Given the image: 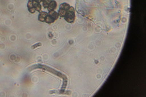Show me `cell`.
<instances>
[{
  "mask_svg": "<svg viewBox=\"0 0 146 97\" xmlns=\"http://www.w3.org/2000/svg\"><path fill=\"white\" fill-rule=\"evenodd\" d=\"M44 0H29L27 4V7L29 11L31 13H33L36 11L41 12L42 6L40 3Z\"/></svg>",
  "mask_w": 146,
  "mask_h": 97,
  "instance_id": "obj_2",
  "label": "cell"
},
{
  "mask_svg": "<svg viewBox=\"0 0 146 97\" xmlns=\"http://www.w3.org/2000/svg\"><path fill=\"white\" fill-rule=\"evenodd\" d=\"M38 17V20L42 22H45L48 13L44 11H41Z\"/></svg>",
  "mask_w": 146,
  "mask_h": 97,
  "instance_id": "obj_5",
  "label": "cell"
},
{
  "mask_svg": "<svg viewBox=\"0 0 146 97\" xmlns=\"http://www.w3.org/2000/svg\"><path fill=\"white\" fill-rule=\"evenodd\" d=\"M41 45H42V44L41 43H39L36 44L34 45H33L31 47V48L32 49H34L38 47L41 46Z\"/></svg>",
  "mask_w": 146,
  "mask_h": 97,
  "instance_id": "obj_6",
  "label": "cell"
},
{
  "mask_svg": "<svg viewBox=\"0 0 146 97\" xmlns=\"http://www.w3.org/2000/svg\"><path fill=\"white\" fill-rule=\"evenodd\" d=\"M42 5L44 8H47L49 11H54L57 6L56 1L54 0H44Z\"/></svg>",
  "mask_w": 146,
  "mask_h": 97,
  "instance_id": "obj_3",
  "label": "cell"
},
{
  "mask_svg": "<svg viewBox=\"0 0 146 97\" xmlns=\"http://www.w3.org/2000/svg\"><path fill=\"white\" fill-rule=\"evenodd\" d=\"M59 15L58 13L54 11H49L48 13L45 22L48 24L54 23L59 17Z\"/></svg>",
  "mask_w": 146,
  "mask_h": 97,
  "instance_id": "obj_4",
  "label": "cell"
},
{
  "mask_svg": "<svg viewBox=\"0 0 146 97\" xmlns=\"http://www.w3.org/2000/svg\"><path fill=\"white\" fill-rule=\"evenodd\" d=\"M59 8L64 15V18L67 22L72 23L75 18V11L74 8L66 3L61 4Z\"/></svg>",
  "mask_w": 146,
  "mask_h": 97,
  "instance_id": "obj_1",
  "label": "cell"
}]
</instances>
